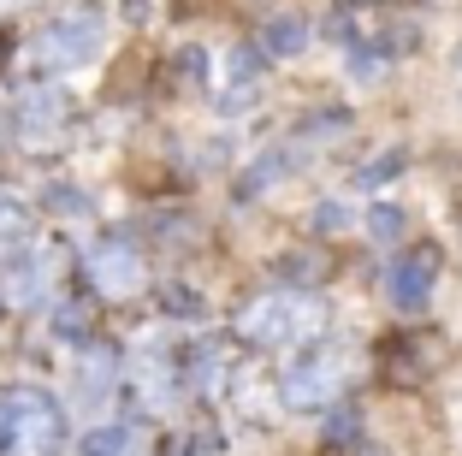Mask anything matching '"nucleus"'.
Instances as JSON below:
<instances>
[{
  "label": "nucleus",
  "instance_id": "nucleus-1",
  "mask_svg": "<svg viewBox=\"0 0 462 456\" xmlns=\"http://www.w3.org/2000/svg\"><path fill=\"white\" fill-rule=\"evenodd\" d=\"M237 338L255 349H291V344H309L320 326H327V309L314 296H291V291H267L255 302L237 309Z\"/></svg>",
  "mask_w": 462,
  "mask_h": 456
},
{
  "label": "nucleus",
  "instance_id": "nucleus-2",
  "mask_svg": "<svg viewBox=\"0 0 462 456\" xmlns=\"http://www.w3.org/2000/svg\"><path fill=\"white\" fill-rule=\"evenodd\" d=\"M66 444V415L48 391H13L0 403V456H54Z\"/></svg>",
  "mask_w": 462,
  "mask_h": 456
},
{
  "label": "nucleus",
  "instance_id": "nucleus-3",
  "mask_svg": "<svg viewBox=\"0 0 462 456\" xmlns=\"http://www.w3.org/2000/svg\"><path fill=\"white\" fill-rule=\"evenodd\" d=\"M101 54V13L96 6H78V13L54 18V24H42L36 42H30V60L36 71H71L83 60Z\"/></svg>",
  "mask_w": 462,
  "mask_h": 456
},
{
  "label": "nucleus",
  "instance_id": "nucleus-4",
  "mask_svg": "<svg viewBox=\"0 0 462 456\" xmlns=\"http://www.w3.org/2000/svg\"><path fill=\"white\" fill-rule=\"evenodd\" d=\"M344 379H350V362L332 356V349H314V356H302V362H291L279 374V397L291 409H320V403H332L344 391Z\"/></svg>",
  "mask_w": 462,
  "mask_h": 456
},
{
  "label": "nucleus",
  "instance_id": "nucleus-5",
  "mask_svg": "<svg viewBox=\"0 0 462 456\" xmlns=\"http://www.w3.org/2000/svg\"><path fill=\"white\" fill-rule=\"evenodd\" d=\"M83 273H89V284L101 296H136V284H143V261L125 243H96L89 261H83Z\"/></svg>",
  "mask_w": 462,
  "mask_h": 456
},
{
  "label": "nucleus",
  "instance_id": "nucleus-6",
  "mask_svg": "<svg viewBox=\"0 0 462 456\" xmlns=\"http://www.w3.org/2000/svg\"><path fill=\"white\" fill-rule=\"evenodd\" d=\"M60 125H66V95L36 89V95H24V107H18V119H13V136L36 154V148H48L60 136Z\"/></svg>",
  "mask_w": 462,
  "mask_h": 456
},
{
  "label": "nucleus",
  "instance_id": "nucleus-7",
  "mask_svg": "<svg viewBox=\"0 0 462 456\" xmlns=\"http://www.w3.org/2000/svg\"><path fill=\"white\" fill-rule=\"evenodd\" d=\"M48 279H54L48 256H13L6 261V302H13V309H36Z\"/></svg>",
  "mask_w": 462,
  "mask_h": 456
},
{
  "label": "nucleus",
  "instance_id": "nucleus-8",
  "mask_svg": "<svg viewBox=\"0 0 462 456\" xmlns=\"http://www.w3.org/2000/svg\"><path fill=\"white\" fill-rule=\"evenodd\" d=\"M433 273H439L433 249H421V256H403V261H397V267H392V296H397V309H421L427 291H433Z\"/></svg>",
  "mask_w": 462,
  "mask_h": 456
},
{
  "label": "nucleus",
  "instance_id": "nucleus-9",
  "mask_svg": "<svg viewBox=\"0 0 462 456\" xmlns=\"http://www.w3.org/2000/svg\"><path fill=\"white\" fill-rule=\"evenodd\" d=\"M113 379H119V362H113V349H83V368H78V386H83V397H107L113 391Z\"/></svg>",
  "mask_w": 462,
  "mask_h": 456
},
{
  "label": "nucleus",
  "instance_id": "nucleus-10",
  "mask_svg": "<svg viewBox=\"0 0 462 456\" xmlns=\"http://www.w3.org/2000/svg\"><path fill=\"white\" fill-rule=\"evenodd\" d=\"M261 42H267V54H279V60H291V54H302L309 48V24L302 18H267V30H261Z\"/></svg>",
  "mask_w": 462,
  "mask_h": 456
},
{
  "label": "nucleus",
  "instance_id": "nucleus-11",
  "mask_svg": "<svg viewBox=\"0 0 462 456\" xmlns=\"http://www.w3.org/2000/svg\"><path fill=\"white\" fill-rule=\"evenodd\" d=\"M30 237V214H18L13 201H0V256H18Z\"/></svg>",
  "mask_w": 462,
  "mask_h": 456
},
{
  "label": "nucleus",
  "instance_id": "nucleus-12",
  "mask_svg": "<svg viewBox=\"0 0 462 456\" xmlns=\"http://www.w3.org/2000/svg\"><path fill=\"white\" fill-rule=\"evenodd\" d=\"M83 456H131V433L125 427H101L83 439Z\"/></svg>",
  "mask_w": 462,
  "mask_h": 456
},
{
  "label": "nucleus",
  "instance_id": "nucleus-13",
  "mask_svg": "<svg viewBox=\"0 0 462 456\" xmlns=\"http://www.w3.org/2000/svg\"><path fill=\"white\" fill-rule=\"evenodd\" d=\"M403 172V154H385V161H374V166H362V190H374V184H385V178H397Z\"/></svg>",
  "mask_w": 462,
  "mask_h": 456
},
{
  "label": "nucleus",
  "instance_id": "nucleus-14",
  "mask_svg": "<svg viewBox=\"0 0 462 456\" xmlns=\"http://www.w3.org/2000/svg\"><path fill=\"white\" fill-rule=\"evenodd\" d=\"M314 226H320V231H344L350 219H344V208H338V201H320V208H314Z\"/></svg>",
  "mask_w": 462,
  "mask_h": 456
},
{
  "label": "nucleus",
  "instance_id": "nucleus-15",
  "mask_svg": "<svg viewBox=\"0 0 462 456\" xmlns=\"http://www.w3.org/2000/svg\"><path fill=\"white\" fill-rule=\"evenodd\" d=\"M356 78H362V83L385 78V54H356Z\"/></svg>",
  "mask_w": 462,
  "mask_h": 456
},
{
  "label": "nucleus",
  "instance_id": "nucleus-16",
  "mask_svg": "<svg viewBox=\"0 0 462 456\" xmlns=\"http://www.w3.org/2000/svg\"><path fill=\"white\" fill-rule=\"evenodd\" d=\"M166 302H172V314H202V296L196 291H172Z\"/></svg>",
  "mask_w": 462,
  "mask_h": 456
},
{
  "label": "nucleus",
  "instance_id": "nucleus-17",
  "mask_svg": "<svg viewBox=\"0 0 462 456\" xmlns=\"http://www.w3.org/2000/svg\"><path fill=\"white\" fill-rule=\"evenodd\" d=\"M397 226H403V214H397V208H374V231H380V237H392Z\"/></svg>",
  "mask_w": 462,
  "mask_h": 456
},
{
  "label": "nucleus",
  "instance_id": "nucleus-18",
  "mask_svg": "<svg viewBox=\"0 0 462 456\" xmlns=\"http://www.w3.org/2000/svg\"><path fill=\"white\" fill-rule=\"evenodd\" d=\"M0 6H24V0H0Z\"/></svg>",
  "mask_w": 462,
  "mask_h": 456
},
{
  "label": "nucleus",
  "instance_id": "nucleus-19",
  "mask_svg": "<svg viewBox=\"0 0 462 456\" xmlns=\"http://www.w3.org/2000/svg\"><path fill=\"white\" fill-rule=\"evenodd\" d=\"M457 66H462V54H457Z\"/></svg>",
  "mask_w": 462,
  "mask_h": 456
}]
</instances>
